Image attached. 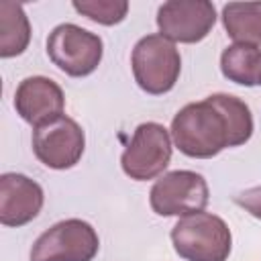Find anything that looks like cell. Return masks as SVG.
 Here are the masks:
<instances>
[{
    "label": "cell",
    "mask_w": 261,
    "mask_h": 261,
    "mask_svg": "<svg viewBox=\"0 0 261 261\" xmlns=\"http://www.w3.org/2000/svg\"><path fill=\"white\" fill-rule=\"evenodd\" d=\"M234 204L241 206V208H243L245 212H249L251 216H255V218L261 220V186L239 192V194L234 196Z\"/></svg>",
    "instance_id": "cell-16"
},
{
    "label": "cell",
    "mask_w": 261,
    "mask_h": 261,
    "mask_svg": "<svg viewBox=\"0 0 261 261\" xmlns=\"http://www.w3.org/2000/svg\"><path fill=\"white\" fill-rule=\"evenodd\" d=\"M100 239L82 218H67L47 228L31 249V261H92Z\"/></svg>",
    "instance_id": "cell-5"
},
{
    "label": "cell",
    "mask_w": 261,
    "mask_h": 261,
    "mask_svg": "<svg viewBox=\"0 0 261 261\" xmlns=\"http://www.w3.org/2000/svg\"><path fill=\"white\" fill-rule=\"evenodd\" d=\"M86 149V137L82 126L69 118L59 116L33 130V151L37 159L51 169L73 167Z\"/></svg>",
    "instance_id": "cell-8"
},
{
    "label": "cell",
    "mask_w": 261,
    "mask_h": 261,
    "mask_svg": "<svg viewBox=\"0 0 261 261\" xmlns=\"http://www.w3.org/2000/svg\"><path fill=\"white\" fill-rule=\"evenodd\" d=\"M259 86H261V82H259Z\"/></svg>",
    "instance_id": "cell-17"
},
{
    "label": "cell",
    "mask_w": 261,
    "mask_h": 261,
    "mask_svg": "<svg viewBox=\"0 0 261 261\" xmlns=\"http://www.w3.org/2000/svg\"><path fill=\"white\" fill-rule=\"evenodd\" d=\"M73 8L98 24L112 27L124 20L128 12V2L126 0H75Z\"/></svg>",
    "instance_id": "cell-15"
},
{
    "label": "cell",
    "mask_w": 261,
    "mask_h": 261,
    "mask_svg": "<svg viewBox=\"0 0 261 261\" xmlns=\"http://www.w3.org/2000/svg\"><path fill=\"white\" fill-rule=\"evenodd\" d=\"M14 108L18 116L35 128L63 116L65 96L57 82L45 75L24 77L14 92Z\"/></svg>",
    "instance_id": "cell-10"
},
{
    "label": "cell",
    "mask_w": 261,
    "mask_h": 261,
    "mask_svg": "<svg viewBox=\"0 0 261 261\" xmlns=\"http://www.w3.org/2000/svg\"><path fill=\"white\" fill-rule=\"evenodd\" d=\"M222 75L239 86H257L261 82V49L257 45L234 43L220 55Z\"/></svg>",
    "instance_id": "cell-12"
},
{
    "label": "cell",
    "mask_w": 261,
    "mask_h": 261,
    "mask_svg": "<svg viewBox=\"0 0 261 261\" xmlns=\"http://www.w3.org/2000/svg\"><path fill=\"white\" fill-rule=\"evenodd\" d=\"M210 192L206 179L190 169L163 173L149 192V204L159 216H188L202 212Z\"/></svg>",
    "instance_id": "cell-6"
},
{
    "label": "cell",
    "mask_w": 261,
    "mask_h": 261,
    "mask_svg": "<svg viewBox=\"0 0 261 261\" xmlns=\"http://www.w3.org/2000/svg\"><path fill=\"white\" fill-rule=\"evenodd\" d=\"M43 202V188L35 179L22 173H4L0 177V222L4 226L29 224L41 212Z\"/></svg>",
    "instance_id": "cell-11"
},
{
    "label": "cell",
    "mask_w": 261,
    "mask_h": 261,
    "mask_svg": "<svg viewBox=\"0 0 261 261\" xmlns=\"http://www.w3.org/2000/svg\"><path fill=\"white\" fill-rule=\"evenodd\" d=\"M169 130L159 122H143L135 128V135L120 157V165L130 179L147 181L161 175L169 165Z\"/></svg>",
    "instance_id": "cell-7"
},
{
    "label": "cell",
    "mask_w": 261,
    "mask_h": 261,
    "mask_svg": "<svg viewBox=\"0 0 261 261\" xmlns=\"http://www.w3.org/2000/svg\"><path fill=\"white\" fill-rule=\"evenodd\" d=\"M102 39L73 22L57 24L47 37V55L55 67L71 77H84L96 71L102 61Z\"/></svg>",
    "instance_id": "cell-4"
},
{
    "label": "cell",
    "mask_w": 261,
    "mask_h": 261,
    "mask_svg": "<svg viewBox=\"0 0 261 261\" xmlns=\"http://www.w3.org/2000/svg\"><path fill=\"white\" fill-rule=\"evenodd\" d=\"M222 24L230 39L261 45V2H228L222 8Z\"/></svg>",
    "instance_id": "cell-14"
},
{
    "label": "cell",
    "mask_w": 261,
    "mask_h": 261,
    "mask_svg": "<svg viewBox=\"0 0 261 261\" xmlns=\"http://www.w3.org/2000/svg\"><path fill=\"white\" fill-rule=\"evenodd\" d=\"M251 135V110L230 94H212L200 102H190L171 120L175 147L196 159H210L226 147H239Z\"/></svg>",
    "instance_id": "cell-1"
},
{
    "label": "cell",
    "mask_w": 261,
    "mask_h": 261,
    "mask_svg": "<svg viewBox=\"0 0 261 261\" xmlns=\"http://www.w3.org/2000/svg\"><path fill=\"white\" fill-rule=\"evenodd\" d=\"M175 253L186 261H226L232 247L228 224L210 212L181 216L171 228Z\"/></svg>",
    "instance_id": "cell-2"
},
{
    "label": "cell",
    "mask_w": 261,
    "mask_h": 261,
    "mask_svg": "<svg viewBox=\"0 0 261 261\" xmlns=\"http://www.w3.org/2000/svg\"><path fill=\"white\" fill-rule=\"evenodd\" d=\"M31 41V22L24 8L16 2H0V57L20 55Z\"/></svg>",
    "instance_id": "cell-13"
},
{
    "label": "cell",
    "mask_w": 261,
    "mask_h": 261,
    "mask_svg": "<svg viewBox=\"0 0 261 261\" xmlns=\"http://www.w3.org/2000/svg\"><path fill=\"white\" fill-rule=\"evenodd\" d=\"M130 65L139 88L147 94L159 96L175 86L181 71V57L169 39L147 35L135 45Z\"/></svg>",
    "instance_id": "cell-3"
},
{
    "label": "cell",
    "mask_w": 261,
    "mask_h": 261,
    "mask_svg": "<svg viewBox=\"0 0 261 261\" xmlns=\"http://www.w3.org/2000/svg\"><path fill=\"white\" fill-rule=\"evenodd\" d=\"M216 22L214 4L208 0H169L157 10L159 35L171 43H198Z\"/></svg>",
    "instance_id": "cell-9"
}]
</instances>
